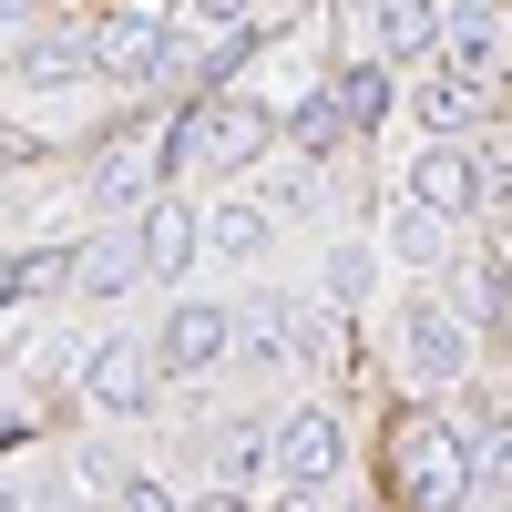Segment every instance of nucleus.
<instances>
[{
  "label": "nucleus",
  "instance_id": "5",
  "mask_svg": "<svg viewBox=\"0 0 512 512\" xmlns=\"http://www.w3.org/2000/svg\"><path fill=\"white\" fill-rule=\"evenodd\" d=\"M410 205H420V216H472V144H461V134H431V144H420L410 154Z\"/></svg>",
  "mask_w": 512,
  "mask_h": 512
},
{
  "label": "nucleus",
  "instance_id": "15",
  "mask_svg": "<svg viewBox=\"0 0 512 512\" xmlns=\"http://www.w3.org/2000/svg\"><path fill=\"white\" fill-rule=\"evenodd\" d=\"M123 512H175V492H123Z\"/></svg>",
  "mask_w": 512,
  "mask_h": 512
},
{
  "label": "nucleus",
  "instance_id": "11",
  "mask_svg": "<svg viewBox=\"0 0 512 512\" xmlns=\"http://www.w3.org/2000/svg\"><path fill=\"white\" fill-rule=\"evenodd\" d=\"M144 185H154V144H113V154L93 164V195H103V205H134Z\"/></svg>",
  "mask_w": 512,
  "mask_h": 512
},
{
  "label": "nucleus",
  "instance_id": "12",
  "mask_svg": "<svg viewBox=\"0 0 512 512\" xmlns=\"http://www.w3.org/2000/svg\"><path fill=\"white\" fill-rule=\"evenodd\" d=\"M502 205H512V134L472 144V216H502Z\"/></svg>",
  "mask_w": 512,
  "mask_h": 512
},
{
  "label": "nucleus",
  "instance_id": "4",
  "mask_svg": "<svg viewBox=\"0 0 512 512\" xmlns=\"http://www.w3.org/2000/svg\"><path fill=\"white\" fill-rule=\"evenodd\" d=\"M338 451H349V441H338V420L308 400V410H287V420H277V441H267V482L308 492V482H328V472H338Z\"/></svg>",
  "mask_w": 512,
  "mask_h": 512
},
{
  "label": "nucleus",
  "instance_id": "10",
  "mask_svg": "<svg viewBox=\"0 0 512 512\" xmlns=\"http://www.w3.org/2000/svg\"><path fill=\"white\" fill-rule=\"evenodd\" d=\"M420 123L431 134H461V123H482V103H492V82H472V72H441V82H420Z\"/></svg>",
  "mask_w": 512,
  "mask_h": 512
},
{
  "label": "nucleus",
  "instance_id": "1",
  "mask_svg": "<svg viewBox=\"0 0 512 512\" xmlns=\"http://www.w3.org/2000/svg\"><path fill=\"white\" fill-rule=\"evenodd\" d=\"M379 472H390L400 512H451L461 492H472V441H461L441 410H400L390 441H379Z\"/></svg>",
  "mask_w": 512,
  "mask_h": 512
},
{
  "label": "nucleus",
  "instance_id": "6",
  "mask_svg": "<svg viewBox=\"0 0 512 512\" xmlns=\"http://www.w3.org/2000/svg\"><path fill=\"white\" fill-rule=\"evenodd\" d=\"M359 31H369V52H431L441 41V0H359Z\"/></svg>",
  "mask_w": 512,
  "mask_h": 512
},
{
  "label": "nucleus",
  "instance_id": "7",
  "mask_svg": "<svg viewBox=\"0 0 512 512\" xmlns=\"http://www.w3.org/2000/svg\"><path fill=\"white\" fill-rule=\"evenodd\" d=\"M144 379H154V349L144 338H113V349H93V369H82V400L93 410H134Z\"/></svg>",
  "mask_w": 512,
  "mask_h": 512
},
{
  "label": "nucleus",
  "instance_id": "3",
  "mask_svg": "<svg viewBox=\"0 0 512 512\" xmlns=\"http://www.w3.org/2000/svg\"><path fill=\"white\" fill-rule=\"evenodd\" d=\"M256 144H267V113H246L226 93L185 103V123H175V164L185 175H236V164H256Z\"/></svg>",
  "mask_w": 512,
  "mask_h": 512
},
{
  "label": "nucleus",
  "instance_id": "14",
  "mask_svg": "<svg viewBox=\"0 0 512 512\" xmlns=\"http://www.w3.org/2000/svg\"><path fill=\"white\" fill-rule=\"evenodd\" d=\"M205 246H226V256H256V246H267V205L226 195V205H216V236H205Z\"/></svg>",
  "mask_w": 512,
  "mask_h": 512
},
{
  "label": "nucleus",
  "instance_id": "8",
  "mask_svg": "<svg viewBox=\"0 0 512 512\" xmlns=\"http://www.w3.org/2000/svg\"><path fill=\"white\" fill-rule=\"evenodd\" d=\"M185 256H195V216H185V205H144L134 267H144V277H185Z\"/></svg>",
  "mask_w": 512,
  "mask_h": 512
},
{
  "label": "nucleus",
  "instance_id": "2",
  "mask_svg": "<svg viewBox=\"0 0 512 512\" xmlns=\"http://www.w3.org/2000/svg\"><path fill=\"white\" fill-rule=\"evenodd\" d=\"M390 359H400L410 390H461V379H472V318L410 297V308L390 318Z\"/></svg>",
  "mask_w": 512,
  "mask_h": 512
},
{
  "label": "nucleus",
  "instance_id": "13",
  "mask_svg": "<svg viewBox=\"0 0 512 512\" xmlns=\"http://www.w3.org/2000/svg\"><path fill=\"white\" fill-rule=\"evenodd\" d=\"M472 482H492V492H512V410H492L482 431H472Z\"/></svg>",
  "mask_w": 512,
  "mask_h": 512
},
{
  "label": "nucleus",
  "instance_id": "9",
  "mask_svg": "<svg viewBox=\"0 0 512 512\" xmlns=\"http://www.w3.org/2000/svg\"><path fill=\"white\" fill-rule=\"evenodd\" d=\"M236 349V318L226 308H175V328H164V369H205V359H226Z\"/></svg>",
  "mask_w": 512,
  "mask_h": 512
}]
</instances>
